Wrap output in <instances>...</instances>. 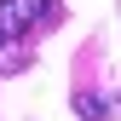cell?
<instances>
[{
  "instance_id": "cell-1",
  "label": "cell",
  "mask_w": 121,
  "mask_h": 121,
  "mask_svg": "<svg viewBox=\"0 0 121 121\" xmlns=\"http://www.w3.org/2000/svg\"><path fill=\"white\" fill-rule=\"evenodd\" d=\"M0 23H6V35H46V29L64 23V0H0Z\"/></svg>"
},
{
  "instance_id": "cell-2",
  "label": "cell",
  "mask_w": 121,
  "mask_h": 121,
  "mask_svg": "<svg viewBox=\"0 0 121 121\" xmlns=\"http://www.w3.org/2000/svg\"><path fill=\"white\" fill-rule=\"evenodd\" d=\"M23 64H29V40L6 35V23H0V75H17Z\"/></svg>"
},
{
  "instance_id": "cell-3",
  "label": "cell",
  "mask_w": 121,
  "mask_h": 121,
  "mask_svg": "<svg viewBox=\"0 0 121 121\" xmlns=\"http://www.w3.org/2000/svg\"><path fill=\"white\" fill-rule=\"evenodd\" d=\"M75 115H81V121H110V104H104L98 92H81V98H75Z\"/></svg>"
}]
</instances>
